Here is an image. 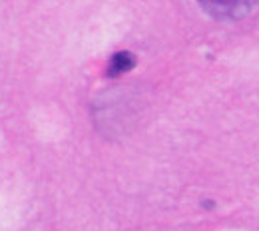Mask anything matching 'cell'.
<instances>
[{
  "label": "cell",
  "mask_w": 259,
  "mask_h": 231,
  "mask_svg": "<svg viewBox=\"0 0 259 231\" xmlns=\"http://www.w3.org/2000/svg\"><path fill=\"white\" fill-rule=\"evenodd\" d=\"M199 8L220 22H235L245 18L257 0H197Z\"/></svg>",
  "instance_id": "obj_1"
},
{
  "label": "cell",
  "mask_w": 259,
  "mask_h": 231,
  "mask_svg": "<svg viewBox=\"0 0 259 231\" xmlns=\"http://www.w3.org/2000/svg\"><path fill=\"white\" fill-rule=\"evenodd\" d=\"M136 66V56L132 52H116L112 58H110V64H108V76L110 78H116V76H122L130 72L132 68Z\"/></svg>",
  "instance_id": "obj_2"
}]
</instances>
